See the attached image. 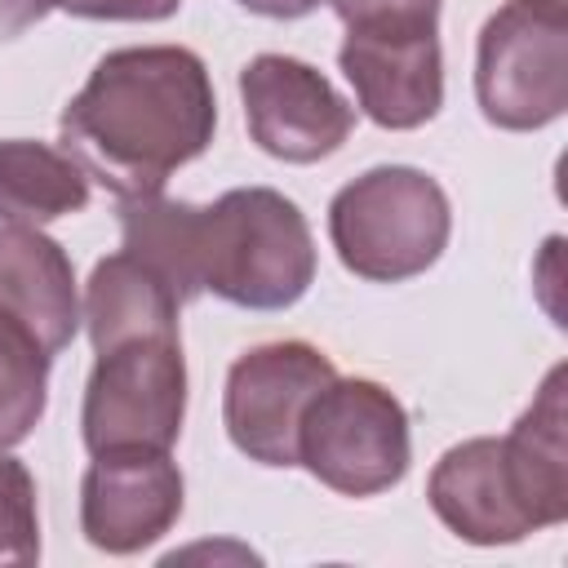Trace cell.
Segmentation results:
<instances>
[{
	"label": "cell",
	"mask_w": 568,
	"mask_h": 568,
	"mask_svg": "<svg viewBox=\"0 0 568 568\" xmlns=\"http://www.w3.org/2000/svg\"><path fill=\"white\" fill-rule=\"evenodd\" d=\"M124 253L146 262L178 302L213 288L248 311L293 306L311 275L315 248L293 200L266 186L226 191L209 209L142 195L120 209Z\"/></svg>",
	"instance_id": "6da1fadb"
},
{
	"label": "cell",
	"mask_w": 568,
	"mask_h": 568,
	"mask_svg": "<svg viewBox=\"0 0 568 568\" xmlns=\"http://www.w3.org/2000/svg\"><path fill=\"white\" fill-rule=\"evenodd\" d=\"M213 89L191 49L106 53L62 111V151L120 200L160 195L213 138Z\"/></svg>",
	"instance_id": "7a4b0ae2"
},
{
	"label": "cell",
	"mask_w": 568,
	"mask_h": 568,
	"mask_svg": "<svg viewBox=\"0 0 568 568\" xmlns=\"http://www.w3.org/2000/svg\"><path fill=\"white\" fill-rule=\"evenodd\" d=\"M328 235L346 271L382 284L408 280L444 253L448 200L439 182L417 169H373L337 191Z\"/></svg>",
	"instance_id": "3957f363"
},
{
	"label": "cell",
	"mask_w": 568,
	"mask_h": 568,
	"mask_svg": "<svg viewBox=\"0 0 568 568\" xmlns=\"http://www.w3.org/2000/svg\"><path fill=\"white\" fill-rule=\"evenodd\" d=\"M297 466L346 497H373L408 470V417L399 399L364 377L328 382L297 430Z\"/></svg>",
	"instance_id": "277c9868"
},
{
	"label": "cell",
	"mask_w": 568,
	"mask_h": 568,
	"mask_svg": "<svg viewBox=\"0 0 568 568\" xmlns=\"http://www.w3.org/2000/svg\"><path fill=\"white\" fill-rule=\"evenodd\" d=\"M568 4L510 0L479 36L475 93L493 124L541 129L568 106Z\"/></svg>",
	"instance_id": "5b68a950"
},
{
	"label": "cell",
	"mask_w": 568,
	"mask_h": 568,
	"mask_svg": "<svg viewBox=\"0 0 568 568\" xmlns=\"http://www.w3.org/2000/svg\"><path fill=\"white\" fill-rule=\"evenodd\" d=\"M186 368L178 337H129L98 351L84 390V444L111 448H169L182 430Z\"/></svg>",
	"instance_id": "8992f818"
},
{
	"label": "cell",
	"mask_w": 568,
	"mask_h": 568,
	"mask_svg": "<svg viewBox=\"0 0 568 568\" xmlns=\"http://www.w3.org/2000/svg\"><path fill=\"white\" fill-rule=\"evenodd\" d=\"M333 377V364L306 342H275L248 351L231 364L226 377L231 444L262 466H297L302 417Z\"/></svg>",
	"instance_id": "52a82bcc"
},
{
	"label": "cell",
	"mask_w": 568,
	"mask_h": 568,
	"mask_svg": "<svg viewBox=\"0 0 568 568\" xmlns=\"http://www.w3.org/2000/svg\"><path fill=\"white\" fill-rule=\"evenodd\" d=\"M240 93L253 142L288 164L333 155L355 124V111L337 98V89L297 58H253L240 75Z\"/></svg>",
	"instance_id": "ba28073f"
},
{
	"label": "cell",
	"mask_w": 568,
	"mask_h": 568,
	"mask_svg": "<svg viewBox=\"0 0 568 568\" xmlns=\"http://www.w3.org/2000/svg\"><path fill=\"white\" fill-rule=\"evenodd\" d=\"M84 475L80 524L98 550L133 555L151 546L182 510V475L164 448H111L93 453Z\"/></svg>",
	"instance_id": "9c48e42d"
},
{
	"label": "cell",
	"mask_w": 568,
	"mask_h": 568,
	"mask_svg": "<svg viewBox=\"0 0 568 568\" xmlns=\"http://www.w3.org/2000/svg\"><path fill=\"white\" fill-rule=\"evenodd\" d=\"M342 71L368 120L417 129L439 111V40L435 27H346Z\"/></svg>",
	"instance_id": "30bf717a"
},
{
	"label": "cell",
	"mask_w": 568,
	"mask_h": 568,
	"mask_svg": "<svg viewBox=\"0 0 568 568\" xmlns=\"http://www.w3.org/2000/svg\"><path fill=\"white\" fill-rule=\"evenodd\" d=\"M430 506L457 537L479 546L519 541L537 528L510 484L501 439H470L448 448L430 475Z\"/></svg>",
	"instance_id": "8fae6325"
},
{
	"label": "cell",
	"mask_w": 568,
	"mask_h": 568,
	"mask_svg": "<svg viewBox=\"0 0 568 568\" xmlns=\"http://www.w3.org/2000/svg\"><path fill=\"white\" fill-rule=\"evenodd\" d=\"M0 311L27 324L49 355L67 351L80 324L67 253L36 226H0Z\"/></svg>",
	"instance_id": "7c38bea8"
},
{
	"label": "cell",
	"mask_w": 568,
	"mask_h": 568,
	"mask_svg": "<svg viewBox=\"0 0 568 568\" xmlns=\"http://www.w3.org/2000/svg\"><path fill=\"white\" fill-rule=\"evenodd\" d=\"M510 484L537 528L568 515V448H564V368H555L537 404L501 439Z\"/></svg>",
	"instance_id": "4fadbf2b"
},
{
	"label": "cell",
	"mask_w": 568,
	"mask_h": 568,
	"mask_svg": "<svg viewBox=\"0 0 568 568\" xmlns=\"http://www.w3.org/2000/svg\"><path fill=\"white\" fill-rule=\"evenodd\" d=\"M178 297L173 288L133 253H115L93 266L84 293V320L93 351H106L129 337H178Z\"/></svg>",
	"instance_id": "5bb4252c"
},
{
	"label": "cell",
	"mask_w": 568,
	"mask_h": 568,
	"mask_svg": "<svg viewBox=\"0 0 568 568\" xmlns=\"http://www.w3.org/2000/svg\"><path fill=\"white\" fill-rule=\"evenodd\" d=\"M89 182L71 155L40 142H0V217L36 226L84 209Z\"/></svg>",
	"instance_id": "9a60e30c"
},
{
	"label": "cell",
	"mask_w": 568,
	"mask_h": 568,
	"mask_svg": "<svg viewBox=\"0 0 568 568\" xmlns=\"http://www.w3.org/2000/svg\"><path fill=\"white\" fill-rule=\"evenodd\" d=\"M49 359L40 337L0 311V448L22 444L40 422Z\"/></svg>",
	"instance_id": "2e32d148"
},
{
	"label": "cell",
	"mask_w": 568,
	"mask_h": 568,
	"mask_svg": "<svg viewBox=\"0 0 568 568\" xmlns=\"http://www.w3.org/2000/svg\"><path fill=\"white\" fill-rule=\"evenodd\" d=\"M40 524H36V484L22 462L0 457V564H36Z\"/></svg>",
	"instance_id": "e0dca14e"
},
{
	"label": "cell",
	"mask_w": 568,
	"mask_h": 568,
	"mask_svg": "<svg viewBox=\"0 0 568 568\" xmlns=\"http://www.w3.org/2000/svg\"><path fill=\"white\" fill-rule=\"evenodd\" d=\"M346 27H435L439 0H333Z\"/></svg>",
	"instance_id": "ac0fdd59"
},
{
	"label": "cell",
	"mask_w": 568,
	"mask_h": 568,
	"mask_svg": "<svg viewBox=\"0 0 568 568\" xmlns=\"http://www.w3.org/2000/svg\"><path fill=\"white\" fill-rule=\"evenodd\" d=\"M178 4L182 0H62V9L75 18H133V22L169 18Z\"/></svg>",
	"instance_id": "d6986e66"
},
{
	"label": "cell",
	"mask_w": 568,
	"mask_h": 568,
	"mask_svg": "<svg viewBox=\"0 0 568 568\" xmlns=\"http://www.w3.org/2000/svg\"><path fill=\"white\" fill-rule=\"evenodd\" d=\"M62 0H0V36H18L31 22H40L49 9H58Z\"/></svg>",
	"instance_id": "ffe728a7"
},
{
	"label": "cell",
	"mask_w": 568,
	"mask_h": 568,
	"mask_svg": "<svg viewBox=\"0 0 568 568\" xmlns=\"http://www.w3.org/2000/svg\"><path fill=\"white\" fill-rule=\"evenodd\" d=\"M244 9H253V13H266V18H302V13H311L320 0H240Z\"/></svg>",
	"instance_id": "44dd1931"
}]
</instances>
